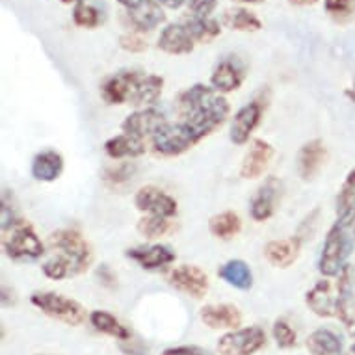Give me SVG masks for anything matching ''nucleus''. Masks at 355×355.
Returning a JSON list of instances; mask_svg holds the SVG:
<instances>
[{
  "instance_id": "nucleus-1",
  "label": "nucleus",
  "mask_w": 355,
  "mask_h": 355,
  "mask_svg": "<svg viewBox=\"0 0 355 355\" xmlns=\"http://www.w3.org/2000/svg\"><path fill=\"white\" fill-rule=\"evenodd\" d=\"M177 114L201 141L227 121L231 105L212 86L193 84L177 97Z\"/></svg>"
},
{
  "instance_id": "nucleus-2",
  "label": "nucleus",
  "mask_w": 355,
  "mask_h": 355,
  "mask_svg": "<svg viewBox=\"0 0 355 355\" xmlns=\"http://www.w3.org/2000/svg\"><path fill=\"white\" fill-rule=\"evenodd\" d=\"M355 233L354 227H346L340 223H333L326 234L322 245L320 259H318V272L322 277H338L348 266L349 255L354 253Z\"/></svg>"
},
{
  "instance_id": "nucleus-3",
  "label": "nucleus",
  "mask_w": 355,
  "mask_h": 355,
  "mask_svg": "<svg viewBox=\"0 0 355 355\" xmlns=\"http://www.w3.org/2000/svg\"><path fill=\"white\" fill-rule=\"evenodd\" d=\"M51 250L62 257L71 270V277L80 275L94 264V248L76 229H60L49 236Z\"/></svg>"
},
{
  "instance_id": "nucleus-4",
  "label": "nucleus",
  "mask_w": 355,
  "mask_h": 355,
  "mask_svg": "<svg viewBox=\"0 0 355 355\" xmlns=\"http://www.w3.org/2000/svg\"><path fill=\"white\" fill-rule=\"evenodd\" d=\"M2 248L8 259L17 262H32L45 255V244L26 220L2 233Z\"/></svg>"
},
{
  "instance_id": "nucleus-5",
  "label": "nucleus",
  "mask_w": 355,
  "mask_h": 355,
  "mask_svg": "<svg viewBox=\"0 0 355 355\" xmlns=\"http://www.w3.org/2000/svg\"><path fill=\"white\" fill-rule=\"evenodd\" d=\"M30 303L35 309H40L43 315L49 318L64 322L67 326H80L86 322V309L82 303L76 300L64 296V294H56V292H34L30 296Z\"/></svg>"
},
{
  "instance_id": "nucleus-6",
  "label": "nucleus",
  "mask_w": 355,
  "mask_h": 355,
  "mask_svg": "<svg viewBox=\"0 0 355 355\" xmlns=\"http://www.w3.org/2000/svg\"><path fill=\"white\" fill-rule=\"evenodd\" d=\"M199 144L187 123H168L166 127L151 138V149L157 157L173 158L181 157Z\"/></svg>"
},
{
  "instance_id": "nucleus-7",
  "label": "nucleus",
  "mask_w": 355,
  "mask_h": 355,
  "mask_svg": "<svg viewBox=\"0 0 355 355\" xmlns=\"http://www.w3.org/2000/svg\"><path fill=\"white\" fill-rule=\"evenodd\" d=\"M266 346V333L259 326L240 327L221 335L218 340L220 355H255Z\"/></svg>"
},
{
  "instance_id": "nucleus-8",
  "label": "nucleus",
  "mask_w": 355,
  "mask_h": 355,
  "mask_svg": "<svg viewBox=\"0 0 355 355\" xmlns=\"http://www.w3.org/2000/svg\"><path fill=\"white\" fill-rule=\"evenodd\" d=\"M166 125H168V119L164 116V112L151 106V108H140L125 117L121 123V130L123 135L136 136L144 140V138H153L158 135Z\"/></svg>"
},
{
  "instance_id": "nucleus-9",
  "label": "nucleus",
  "mask_w": 355,
  "mask_h": 355,
  "mask_svg": "<svg viewBox=\"0 0 355 355\" xmlns=\"http://www.w3.org/2000/svg\"><path fill=\"white\" fill-rule=\"evenodd\" d=\"M135 207L144 214L160 216V218H173L177 214V201L169 193H166L162 188L155 184L141 187L135 196Z\"/></svg>"
},
{
  "instance_id": "nucleus-10",
  "label": "nucleus",
  "mask_w": 355,
  "mask_h": 355,
  "mask_svg": "<svg viewBox=\"0 0 355 355\" xmlns=\"http://www.w3.org/2000/svg\"><path fill=\"white\" fill-rule=\"evenodd\" d=\"M168 283L193 300H201L209 292V275L193 264H182L168 275Z\"/></svg>"
},
{
  "instance_id": "nucleus-11",
  "label": "nucleus",
  "mask_w": 355,
  "mask_h": 355,
  "mask_svg": "<svg viewBox=\"0 0 355 355\" xmlns=\"http://www.w3.org/2000/svg\"><path fill=\"white\" fill-rule=\"evenodd\" d=\"M283 192V184L277 177L264 179L261 187L257 188L255 196L251 198L250 214L255 221H266L275 214L277 203Z\"/></svg>"
},
{
  "instance_id": "nucleus-12",
  "label": "nucleus",
  "mask_w": 355,
  "mask_h": 355,
  "mask_svg": "<svg viewBox=\"0 0 355 355\" xmlns=\"http://www.w3.org/2000/svg\"><path fill=\"white\" fill-rule=\"evenodd\" d=\"M274 147L272 144L261 138H255L251 141L248 151H245L242 164H240V177L245 181H255L264 175L268 169L272 158H274Z\"/></svg>"
},
{
  "instance_id": "nucleus-13",
  "label": "nucleus",
  "mask_w": 355,
  "mask_h": 355,
  "mask_svg": "<svg viewBox=\"0 0 355 355\" xmlns=\"http://www.w3.org/2000/svg\"><path fill=\"white\" fill-rule=\"evenodd\" d=\"M338 291L337 285H333L329 277H324L316 283L311 291L305 294V305H307L316 316L320 318H337Z\"/></svg>"
},
{
  "instance_id": "nucleus-14",
  "label": "nucleus",
  "mask_w": 355,
  "mask_h": 355,
  "mask_svg": "<svg viewBox=\"0 0 355 355\" xmlns=\"http://www.w3.org/2000/svg\"><path fill=\"white\" fill-rule=\"evenodd\" d=\"M262 117V103L259 99L251 101L244 105L236 114H234L231 128H229V138L236 146H244L250 141V136L253 130L259 127Z\"/></svg>"
},
{
  "instance_id": "nucleus-15",
  "label": "nucleus",
  "mask_w": 355,
  "mask_h": 355,
  "mask_svg": "<svg viewBox=\"0 0 355 355\" xmlns=\"http://www.w3.org/2000/svg\"><path fill=\"white\" fill-rule=\"evenodd\" d=\"M244 76V65L240 64L234 56H227V58H223L216 64L214 71L210 75V86L221 95L233 94V92L240 89Z\"/></svg>"
},
{
  "instance_id": "nucleus-16",
  "label": "nucleus",
  "mask_w": 355,
  "mask_h": 355,
  "mask_svg": "<svg viewBox=\"0 0 355 355\" xmlns=\"http://www.w3.org/2000/svg\"><path fill=\"white\" fill-rule=\"evenodd\" d=\"M127 257L130 261H135L140 268L144 270H160L166 268L169 264H173L177 255L169 245L153 244V245H138L132 250H127Z\"/></svg>"
},
{
  "instance_id": "nucleus-17",
  "label": "nucleus",
  "mask_w": 355,
  "mask_h": 355,
  "mask_svg": "<svg viewBox=\"0 0 355 355\" xmlns=\"http://www.w3.org/2000/svg\"><path fill=\"white\" fill-rule=\"evenodd\" d=\"M140 76V71H121L110 78H106L101 86V97L106 105H128L132 87Z\"/></svg>"
},
{
  "instance_id": "nucleus-18",
  "label": "nucleus",
  "mask_w": 355,
  "mask_h": 355,
  "mask_svg": "<svg viewBox=\"0 0 355 355\" xmlns=\"http://www.w3.org/2000/svg\"><path fill=\"white\" fill-rule=\"evenodd\" d=\"M199 318L205 326L210 329H240L242 324V313L239 307H234L231 303H214V305H205L199 311Z\"/></svg>"
},
{
  "instance_id": "nucleus-19",
  "label": "nucleus",
  "mask_w": 355,
  "mask_h": 355,
  "mask_svg": "<svg viewBox=\"0 0 355 355\" xmlns=\"http://www.w3.org/2000/svg\"><path fill=\"white\" fill-rule=\"evenodd\" d=\"M302 244L303 240L297 234L291 239L270 240L268 244L264 245V259L275 268H291L302 253Z\"/></svg>"
},
{
  "instance_id": "nucleus-20",
  "label": "nucleus",
  "mask_w": 355,
  "mask_h": 355,
  "mask_svg": "<svg viewBox=\"0 0 355 355\" xmlns=\"http://www.w3.org/2000/svg\"><path fill=\"white\" fill-rule=\"evenodd\" d=\"M327 149L322 140H311L300 149L297 155V171L303 181H313L320 169L326 166Z\"/></svg>"
},
{
  "instance_id": "nucleus-21",
  "label": "nucleus",
  "mask_w": 355,
  "mask_h": 355,
  "mask_svg": "<svg viewBox=\"0 0 355 355\" xmlns=\"http://www.w3.org/2000/svg\"><path fill=\"white\" fill-rule=\"evenodd\" d=\"M157 47L166 54H190L196 47V41L182 23H171L160 32Z\"/></svg>"
},
{
  "instance_id": "nucleus-22",
  "label": "nucleus",
  "mask_w": 355,
  "mask_h": 355,
  "mask_svg": "<svg viewBox=\"0 0 355 355\" xmlns=\"http://www.w3.org/2000/svg\"><path fill=\"white\" fill-rule=\"evenodd\" d=\"M164 89V78L158 75H144L140 73L138 80H136L132 94L128 99V105L140 108H151L162 95Z\"/></svg>"
},
{
  "instance_id": "nucleus-23",
  "label": "nucleus",
  "mask_w": 355,
  "mask_h": 355,
  "mask_svg": "<svg viewBox=\"0 0 355 355\" xmlns=\"http://www.w3.org/2000/svg\"><path fill=\"white\" fill-rule=\"evenodd\" d=\"M128 19V24L132 28L141 34V32H151L162 23H166V13H164L162 6L158 4L157 0H146L140 8L130 10L125 13Z\"/></svg>"
},
{
  "instance_id": "nucleus-24",
  "label": "nucleus",
  "mask_w": 355,
  "mask_h": 355,
  "mask_svg": "<svg viewBox=\"0 0 355 355\" xmlns=\"http://www.w3.org/2000/svg\"><path fill=\"white\" fill-rule=\"evenodd\" d=\"M64 173V157L58 151L47 149L37 153L32 160V177L41 182H54Z\"/></svg>"
},
{
  "instance_id": "nucleus-25",
  "label": "nucleus",
  "mask_w": 355,
  "mask_h": 355,
  "mask_svg": "<svg viewBox=\"0 0 355 355\" xmlns=\"http://www.w3.org/2000/svg\"><path fill=\"white\" fill-rule=\"evenodd\" d=\"M335 212H337V223H340V225H346V227H354V223H355V169H352V171L346 175L343 187H340V190H338Z\"/></svg>"
},
{
  "instance_id": "nucleus-26",
  "label": "nucleus",
  "mask_w": 355,
  "mask_h": 355,
  "mask_svg": "<svg viewBox=\"0 0 355 355\" xmlns=\"http://www.w3.org/2000/svg\"><path fill=\"white\" fill-rule=\"evenodd\" d=\"M147 147L146 141L141 138L130 135H119L114 136L110 140L105 141V153L114 160H121V158H138L146 155Z\"/></svg>"
},
{
  "instance_id": "nucleus-27",
  "label": "nucleus",
  "mask_w": 355,
  "mask_h": 355,
  "mask_svg": "<svg viewBox=\"0 0 355 355\" xmlns=\"http://www.w3.org/2000/svg\"><path fill=\"white\" fill-rule=\"evenodd\" d=\"M218 277L239 291H250L253 286V272H251L250 264L240 259L223 262L218 268Z\"/></svg>"
},
{
  "instance_id": "nucleus-28",
  "label": "nucleus",
  "mask_w": 355,
  "mask_h": 355,
  "mask_svg": "<svg viewBox=\"0 0 355 355\" xmlns=\"http://www.w3.org/2000/svg\"><path fill=\"white\" fill-rule=\"evenodd\" d=\"M305 346L311 355H343V338L327 327H320L311 333Z\"/></svg>"
},
{
  "instance_id": "nucleus-29",
  "label": "nucleus",
  "mask_w": 355,
  "mask_h": 355,
  "mask_svg": "<svg viewBox=\"0 0 355 355\" xmlns=\"http://www.w3.org/2000/svg\"><path fill=\"white\" fill-rule=\"evenodd\" d=\"M87 318H89V324L94 326L95 331L116 338L119 343H121V340H128V338L132 337L127 327L123 326L121 322L117 320L114 315H110L108 311H101V309L99 311H92Z\"/></svg>"
},
{
  "instance_id": "nucleus-30",
  "label": "nucleus",
  "mask_w": 355,
  "mask_h": 355,
  "mask_svg": "<svg viewBox=\"0 0 355 355\" xmlns=\"http://www.w3.org/2000/svg\"><path fill=\"white\" fill-rule=\"evenodd\" d=\"M209 231L220 240H231L242 231V218L233 210H225L209 220Z\"/></svg>"
},
{
  "instance_id": "nucleus-31",
  "label": "nucleus",
  "mask_w": 355,
  "mask_h": 355,
  "mask_svg": "<svg viewBox=\"0 0 355 355\" xmlns=\"http://www.w3.org/2000/svg\"><path fill=\"white\" fill-rule=\"evenodd\" d=\"M184 26H187V30L190 32V35H192V40L196 41V43H201V45H209V43H212V41L218 37V35L221 34V26L218 21H214V19H203V17H187L184 19Z\"/></svg>"
},
{
  "instance_id": "nucleus-32",
  "label": "nucleus",
  "mask_w": 355,
  "mask_h": 355,
  "mask_svg": "<svg viewBox=\"0 0 355 355\" xmlns=\"http://www.w3.org/2000/svg\"><path fill=\"white\" fill-rule=\"evenodd\" d=\"M223 24L236 32H259L262 28L261 19L245 8H233L223 15Z\"/></svg>"
},
{
  "instance_id": "nucleus-33",
  "label": "nucleus",
  "mask_w": 355,
  "mask_h": 355,
  "mask_svg": "<svg viewBox=\"0 0 355 355\" xmlns=\"http://www.w3.org/2000/svg\"><path fill=\"white\" fill-rule=\"evenodd\" d=\"M138 233L146 240H157L169 234L175 229V223L171 218H160V216H149L146 214L138 221Z\"/></svg>"
},
{
  "instance_id": "nucleus-34",
  "label": "nucleus",
  "mask_w": 355,
  "mask_h": 355,
  "mask_svg": "<svg viewBox=\"0 0 355 355\" xmlns=\"http://www.w3.org/2000/svg\"><path fill=\"white\" fill-rule=\"evenodd\" d=\"M136 164L135 162H119L114 164L110 168L105 169L103 173V181L108 184V187H121V184H127L136 173Z\"/></svg>"
},
{
  "instance_id": "nucleus-35",
  "label": "nucleus",
  "mask_w": 355,
  "mask_h": 355,
  "mask_svg": "<svg viewBox=\"0 0 355 355\" xmlns=\"http://www.w3.org/2000/svg\"><path fill=\"white\" fill-rule=\"evenodd\" d=\"M73 21L80 28L94 30L103 23V17H101V12L97 8L89 6L86 2H80V4H76L73 8Z\"/></svg>"
},
{
  "instance_id": "nucleus-36",
  "label": "nucleus",
  "mask_w": 355,
  "mask_h": 355,
  "mask_svg": "<svg viewBox=\"0 0 355 355\" xmlns=\"http://www.w3.org/2000/svg\"><path fill=\"white\" fill-rule=\"evenodd\" d=\"M326 12L338 24L355 19V0H324Z\"/></svg>"
},
{
  "instance_id": "nucleus-37",
  "label": "nucleus",
  "mask_w": 355,
  "mask_h": 355,
  "mask_svg": "<svg viewBox=\"0 0 355 355\" xmlns=\"http://www.w3.org/2000/svg\"><path fill=\"white\" fill-rule=\"evenodd\" d=\"M272 335H274V340L275 344H277V348L281 349L294 348L297 343V335L296 331H294V327H292L286 320H283V318L274 322V326H272Z\"/></svg>"
},
{
  "instance_id": "nucleus-38",
  "label": "nucleus",
  "mask_w": 355,
  "mask_h": 355,
  "mask_svg": "<svg viewBox=\"0 0 355 355\" xmlns=\"http://www.w3.org/2000/svg\"><path fill=\"white\" fill-rule=\"evenodd\" d=\"M0 220H2V233L8 231L10 227H13L15 223L23 220L21 216H19V210L13 203V196L8 190H4L2 193V207H0Z\"/></svg>"
},
{
  "instance_id": "nucleus-39",
  "label": "nucleus",
  "mask_w": 355,
  "mask_h": 355,
  "mask_svg": "<svg viewBox=\"0 0 355 355\" xmlns=\"http://www.w3.org/2000/svg\"><path fill=\"white\" fill-rule=\"evenodd\" d=\"M41 270H43L45 277H49V279L53 281H62L71 277V270L69 266H67V262L58 255L51 257L49 261L43 262V264H41Z\"/></svg>"
},
{
  "instance_id": "nucleus-40",
  "label": "nucleus",
  "mask_w": 355,
  "mask_h": 355,
  "mask_svg": "<svg viewBox=\"0 0 355 355\" xmlns=\"http://www.w3.org/2000/svg\"><path fill=\"white\" fill-rule=\"evenodd\" d=\"M119 47H121L123 51H127V53L138 54L147 51V43L138 32H127V34H123L121 37H119Z\"/></svg>"
},
{
  "instance_id": "nucleus-41",
  "label": "nucleus",
  "mask_w": 355,
  "mask_h": 355,
  "mask_svg": "<svg viewBox=\"0 0 355 355\" xmlns=\"http://www.w3.org/2000/svg\"><path fill=\"white\" fill-rule=\"evenodd\" d=\"M218 8V0H188V12L192 17H210Z\"/></svg>"
},
{
  "instance_id": "nucleus-42",
  "label": "nucleus",
  "mask_w": 355,
  "mask_h": 355,
  "mask_svg": "<svg viewBox=\"0 0 355 355\" xmlns=\"http://www.w3.org/2000/svg\"><path fill=\"white\" fill-rule=\"evenodd\" d=\"M95 277H97V281H99V285L108 288V291H114V288L117 286L116 272H114L108 264H101L99 268L95 270Z\"/></svg>"
},
{
  "instance_id": "nucleus-43",
  "label": "nucleus",
  "mask_w": 355,
  "mask_h": 355,
  "mask_svg": "<svg viewBox=\"0 0 355 355\" xmlns=\"http://www.w3.org/2000/svg\"><path fill=\"white\" fill-rule=\"evenodd\" d=\"M119 349L125 355H149V348H147L146 344H141L140 340H135L132 337L128 338V340H121Z\"/></svg>"
},
{
  "instance_id": "nucleus-44",
  "label": "nucleus",
  "mask_w": 355,
  "mask_h": 355,
  "mask_svg": "<svg viewBox=\"0 0 355 355\" xmlns=\"http://www.w3.org/2000/svg\"><path fill=\"white\" fill-rule=\"evenodd\" d=\"M162 355H212L210 352L198 346H175V348L164 349Z\"/></svg>"
},
{
  "instance_id": "nucleus-45",
  "label": "nucleus",
  "mask_w": 355,
  "mask_h": 355,
  "mask_svg": "<svg viewBox=\"0 0 355 355\" xmlns=\"http://www.w3.org/2000/svg\"><path fill=\"white\" fill-rule=\"evenodd\" d=\"M316 218H318V210H313V212H311V214H309L307 218L303 220V223L300 225V229H305L307 225H316ZM313 233H315V229H309V231H305V233H303V231H297V236H300L302 240H307L313 236Z\"/></svg>"
},
{
  "instance_id": "nucleus-46",
  "label": "nucleus",
  "mask_w": 355,
  "mask_h": 355,
  "mask_svg": "<svg viewBox=\"0 0 355 355\" xmlns=\"http://www.w3.org/2000/svg\"><path fill=\"white\" fill-rule=\"evenodd\" d=\"M15 302H17V297H15L13 291L10 292V288L4 286V288H2V305H4V307H12V305H15Z\"/></svg>"
},
{
  "instance_id": "nucleus-47",
  "label": "nucleus",
  "mask_w": 355,
  "mask_h": 355,
  "mask_svg": "<svg viewBox=\"0 0 355 355\" xmlns=\"http://www.w3.org/2000/svg\"><path fill=\"white\" fill-rule=\"evenodd\" d=\"M146 0H117V4H121L127 12H130V10H136V8H140L141 4H144Z\"/></svg>"
},
{
  "instance_id": "nucleus-48",
  "label": "nucleus",
  "mask_w": 355,
  "mask_h": 355,
  "mask_svg": "<svg viewBox=\"0 0 355 355\" xmlns=\"http://www.w3.org/2000/svg\"><path fill=\"white\" fill-rule=\"evenodd\" d=\"M157 2L160 6L168 8V10H179L187 0H157Z\"/></svg>"
},
{
  "instance_id": "nucleus-49",
  "label": "nucleus",
  "mask_w": 355,
  "mask_h": 355,
  "mask_svg": "<svg viewBox=\"0 0 355 355\" xmlns=\"http://www.w3.org/2000/svg\"><path fill=\"white\" fill-rule=\"evenodd\" d=\"M292 6H313L318 0H288Z\"/></svg>"
},
{
  "instance_id": "nucleus-50",
  "label": "nucleus",
  "mask_w": 355,
  "mask_h": 355,
  "mask_svg": "<svg viewBox=\"0 0 355 355\" xmlns=\"http://www.w3.org/2000/svg\"><path fill=\"white\" fill-rule=\"evenodd\" d=\"M344 95H346V97H348V99L352 101V103H354V105H355V80H354V84H352V86L346 87V92H344Z\"/></svg>"
},
{
  "instance_id": "nucleus-51",
  "label": "nucleus",
  "mask_w": 355,
  "mask_h": 355,
  "mask_svg": "<svg viewBox=\"0 0 355 355\" xmlns=\"http://www.w3.org/2000/svg\"><path fill=\"white\" fill-rule=\"evenodd\" d=\"M346 327H348V333H349V337H354L355 338V318L349 324H346Z\"/></svg>"
},
{
  "instance_id": "nucleus-52",
  "label": "nucleus",
  "mask_w": 355,
  "mask_h": 355,
  "mask_svg": "<svg viewBox=\"0 0 355 355\" xmlns=\"http://www.w3.org/2000/svg\"><path fill=\"white\" fill-rule=\"evenodd\" d=\"M62 2H64V4H80V2H84V0H62Z\"/></svg>"
},
{
  "instance_id": "nucleus-53",
  "label": "nucleus",
  "mask_w": 355,
  "mask_h": 355,
  "mask_svg": "<svg viewBox=\"0 0 355 355\" xmlns=\"http://www.w3.org/2000/svg\"><path fill=\"white\" fill-rule=\"evenodd\" d=\"M239 2H244V4H255L259 0H239Z\"/></svg>"
},
{
  "instance_id": "nucleus-54",
  "label": "nucleus",
  "mask_w": 355,
  "mask_h": 355,
  "mask_svg": "<svg viewBox=\"0 0 355 355\" xmlns=\"http://www.w3.org/2000/svg\"><path fill=\"white\" fill-rule=\"evenodd\" d=\"M354 233H355V223H354Z\"/></svg>"
}]
</instances>
